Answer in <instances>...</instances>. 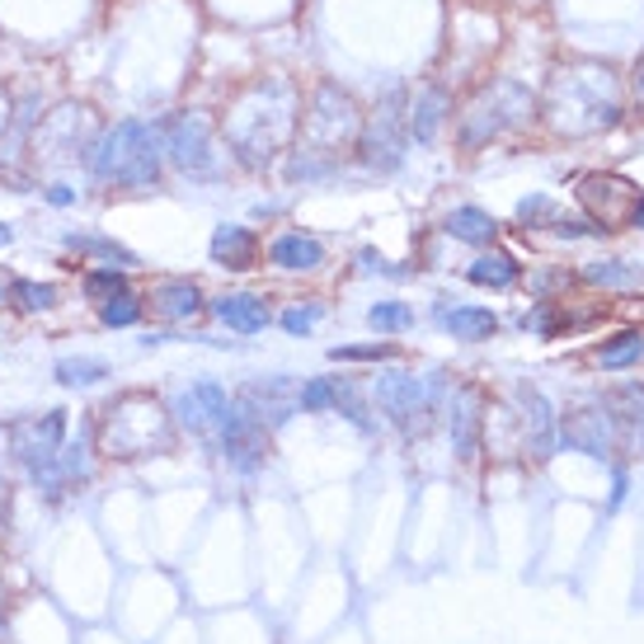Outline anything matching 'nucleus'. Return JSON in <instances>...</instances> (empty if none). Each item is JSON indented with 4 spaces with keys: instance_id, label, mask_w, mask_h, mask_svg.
Here are the masks:
<instances>
[{
    "instance_id": "nucleus-16",
    "label": "nucleus",
    "mask_w": 644,
    "mask_h": 644,
    "mask_svg": "<svg viewBox=\"0 0 644 644\" xmlns=\"http://www.w3.org/2000/svg\"><path fill=\"white\" fill-rule=\"evenodd\" d=\"M235 405H245V410L273 433L296 414V390L288 376H269V382H249L241 396H235Z\"/></svg>"
},
{
    "instance_id": "nucleus-24",
    "label": "nucleus",
    "mask_w": 644,
    "mask_h": 644,
    "mask_svg": "<svg viewBox=\"0 0 644 644\" xmlns=\"http://www.w3.org/2000/svg\"><path fill=\"white\" fill-rule=\"evenodd\" d=\"M447 118V90L443 85H429L414 99V108H410V141H433V132H437V122Z\"/></svg>"
},
{
    "instance_id": "nucleus-17",
    "label": "nucleus",
    "mask_w": 644,
    "mask_h": 644,
    "mask_svg": "<svg viewBox=\"0 0 644 644\" xmlns=\"http://www.w3.org/2000/svg\"><path fill=\"white\" fill-rule=\"evenodd\" d=\"M484 400L476 386H457L452 390V410H447V429H452V452L461 461H470L480 452V429H484Z\"/></svg>"
},
{
    "instance_id": "nucleus-28",
    "label": "nucleus",
    "mask_w": 644,
    "mask_h": 644,
    "mask_svg": "<svg viewBox=\"0 0 644 644\" xmlns=\"http://www.w3.org/2000/svg\"><path fill=\"white\" fill-rule=\"evenodd\" d=\"M640 358H644V335H640V329H625V335H617L611 343H602V349H598V363L607 372L631 367V363H640Z\"/></svg>"
},
{
    "instance_id": "nucleus-30",
    "label": "nucleus",
    "mask_w": 644,
    "mask_h": 644,
    "mask_svg": "<svg viewBox=\"0 0 644 644\" xmlns=\"http://www.w3.org/2000/svg\"><path fill=\"white\" fill-rule=\"evenodd\" d=\"M108 376V363L104 358H61L57 363V382L61 386H94Z\"/></svg>"
},
{
    "instance_id": "nucleus-32",
    "label": "nucleus",
    "mask_w": 644,
    "mask_h": 644,
    "mask_svg": "<svg viewBox=\"0 0 644 644\" xmlns=\"http://www.w3.org/2000/svg\"><path fill=\"white\" fill-rule=\"evenodd\" d=\"M335 386H339V376H316V382H306L296 390V410H306V414L335 410Z\"/></svg>"
},
{
    "instance_id": "nucleus-2",
    "label": "nucleus",
    "mask_w": 644,
    "mask_h": 644,
    "mask_svg": "<svg viewBox=\"0 0 644 644\" xmlns=\"http://www.w3.org/2000/svg\"><path fill=\"white\" fill-rule=\"evenodd\" d=\"M546 122L564 137H588V132H607L621 122V85L607 67L593 61H574L560 67L546 85V104H541Z\"/></svg>"
},
{
    "instance_id": "nucleus-9",
    "label": "nucleus",
    "mask_w": 644,
    "mask_h": 644,
    "mask_svg": "<svg viewBox=\"0 0 644 644\" xmlns=\"http://www.w3.org/2000/svg\"><path fill=\"white\" fill-rule=\"evenodd\" d=\"M358 161L376 175H390V169L405 165V151H410V104H405V90L390 85L376 108L363 118V132H358Z\"/></svg>"
},
{
    "instance_id": "nucleus-34",
    "label": "nucleus",
    "mask_w": 644,
    "mask_h": 644,
    "mask_svg": "<svg viewBox=\"0 0 644 644\" xmlns=\"http://www.w3.org/2000/svg\"><path fill=\"white\" fill-rule=\"evenodd\" d=\"M367 325L382 329V335H400V329L414 325V311L405 306V302H376V306L367 311Z\"/></svg>"
},
{
    "instance_id": "nucleus-13",
    "label": "nucleus",
    "mask_w": 644,
    "mask_h": 644,
    "mask_svg": "<svg viewBox=\"0 0 644 644\" xmlns=\"http://www.w3.org/2000/svg\"><path fill=\"white\" fill-rule=\"evenodd\" d=\"M517 405H523V437H527V452L537 461H551L555 447H560V414L555 405L541 396L537 386H517Z\"/></svg>"
},
{
    "instance_id": "nucleus-1",
    "label": "nucleus",
    "mask_w": 644,
    "mask_h": 644,
    "mask_svg": "<svg viewBox=\"0 0 644 644\" xmlns=\"http://www.w3.org/2000/svg\"><path fill=\"white\" fill-rule=\"evenodd\" d=\"M302 128L296 114V90L288 81H259L231 104L222 122V137L231 147V161L245 169H269L273 155L288 147L292 132Z\"/></svg>"
},
{
    "instance_id": "nucleus-6",
    "label": "nucleus",
    "mask_w": 644,
    "mask_h": 644,
    "mask_svg": "<svg viewBox=\"0 0 644 644\" xmlns=\"http://www.w3.org/2000/svg\"><path fill=\"white\" fill-rule=\"evenodd\" d=\"M61 443H67V410H47V414H28V419L5 423L10 457L28 470V480L38 484V494L47 504H61V499H67L61 476H57Z\"/></svg>"
},
{
    "instance_id": "nucleus-46",
    "label": "nucleus",
    "mask_w": 644,
    "mask_h": 644,
    "mask_svg": "<svg viewBox=\"0 0 644 644\" xmlns=\"http://www.w3.org/2000/svg\"><path fill=\"white\" fill-rule=\"evenodd\" d=\"M10 241H14V231H10V226H0V245H10Z\"/></svg>"
},
{
    "instance_id": "nucleus-8",
    "label": "nucleus",
    "mask_w": 644,
    "mask_h": 644,
    "mask_svg": "<svg viewBox=\"0 0 644 644\" xmlns=\"http://www.w3.org/2000/svg\"><path fill=\"white\" fill-rule=\"evenodd\" d=\"M161 128V151L165 161L179 169L184 179H222L226 175V151L222 141H216V128L208 122V114H198V108H179V114H169L155 122Z\"/></svg>"
},
{
    "instance_id": "nucleus-43",
    "label": "nucleus",
    "mask_w": 644,
    "mask_h": 644,
    "mask_svg": "<svg viewBox=\"0 0 644 644\" xmlns=\"http://www.w3.org/2000/svg\"><path fill=\"white\" fill-rule=\"evenodd\" d=\"M5 128H10V94L0 90V137H5Z\"/></svg>"
},
{
    "instance_id": "nucleus-40",
    "label": "nucleus",
    "mask_w": 644,
    "mask_h": 644,
    "mask_svg": "<svg viewBox=\"0 0 644 644\" xmlns=\"http://www.w3.org/2000/svg\"><path fill=\"white\" fill-rule=\"evenodd\" d=\"M517 216L531 226V222H541V216H551V198H527V202H517Z\"/></svg>"
},
{
    "instance_id": "nucleus-29",
    "label": "nucleus",
    "mask_w": 644,
    "mask_h": 644,
    "mask_svg": "<svg viewBox=\"0 0 644 644\" xmlns=\"http://www.w3.org/2000/svg\"><path fill=\"white\" fill-rule=\"evenodd\" d=\"M81 288L90 302H108V296L128 292V269H114V264H99V269H85Z\"/></svg>"
},
{
    "instance_id": "nucleus-10",
    "label": "nucleus",
    "mask_w": 644,
    "mask_h": 644,
    "mask_svg": "<svg viewBox=\"0 0 644 644\" xmlns=\"http://www.w3.org/2000/svg\"><path fill=\"white\" fill-rule=\"evenodd\" d=\"M372 400L386 414V423H396L405 437H423L433 429L437 405H443V382H429V376L414 372H386L376 376Z\"/></svg>"
},
{
    "instance_id": "nucleus-39",
    "label": "nucleus",
    "mask_w": 644,
    "mask_h": 644,
    "mask_svg": "<svg viewBox=\"0 0 644 644\" xmlns=\"http://www.w3.org/2000/svg\"><path fill=\"white\" fill-rule=\"evenodd\" d=\"M320 320V306H292V311H282V329L288 335H311Z\"/></svg>"
},
{
    "instance_id": "nucleus-4",
    "label": "nucleus",
    "mask_w": 644,
    "mask_h": 644,
    "mask_svg": "<svg viewBox=\"0 0 644 644\" xmlns=\"http://www.w3.org/2000/svg\"><path fill=\"white\" fill-rule=\"evenodd\" d=\"M85 169L108 188H122V194H147V188H161L165 175V151H161V128L155 122H137L122 118L114 128H104L90 141Z\"/></svg>"
},
{
    "instance_id": "nucleus-37",
    "label": "nucleus",
    "mask_w": 644,
    "mask_h": 644,
    "mask_svg": "<svg viewBox=\"0 0 644 644\" xmlns=\"http://www.w3.org/2000/svg\"><path fill=\"white\" fill-rule=\"evenodd\" d=\"M335 363H386V358H396L390 343H349V349H329Z\"/></svg>"
},
{
    "instance_id": "nucleus-44",
    "label": "nucleus",
    "mask_w": 644,
    "mask_h": 644,
    "mask_svg": "<svg viewBox=\"0 0 644 644\" xmlns=\"http://www.w3.org/2000/svg\"><path fill=\"white\" fill-rule=\"evenodd\" d=\"M635 90L644 94V57H640V67H635Z\"/></svg>"
},
{
    "instance_id": "nucleus-19",
    "label": "nucleus",
    "mask_w": 644,
    "mask_h": 644,
    "mask_svg": "<svg viewBox=\"0 0 644 644\" xmlns=\"http://www.w3.org/2000/svg\"><path fill=\"white\" fill-rule=\"evenodd\" d=\"M208 311L216 320H222L226 329H235V335H259L264 325H269V302L255 292H226V296H212Z\"/></svg>"
},
{
    "instance_id": "nucleus-33",
    "label": "nucleus",
    "mask_w": 644,
    "mask_h": 644,
    "mask_svg": "<svg viewBox=\"0 0 644 644\" xmlns=\"http://www.w3.org/2000/svg\"><path fill=\"white\" fill-rule=\"evenodd\" d=\"M10 296L20 302V311H52L57 306V288L52 282H28V278H20V282H10Z\"/></svg>"
},
{
    "instance_id": "nucleus-42",
    "label": "nucleus",
    "mask_w": 644,
    "mask_h": 644,
    "mask_svg": "<svg viewBox=\"0 0 644 644\" xmlns=\"http://www.w3.org/2000/svg\"><path fill=\"white\" fill-rule=\"evenodd\" d=\"M625 499V470H617V476H611V508H617Z\"/></svg>"
},
{
    "instance_id": "nucleus-3",
    "label": "nucleus",
    "mask_w": 644,
    "mask_h": 644,
    "mask_svg": "<svg viewBox=\"0 0 644 644\" xmlns=\"http://www.w3.org/2000/svg\"><path fill=\"white\" fill-rule=\"evenodd\" d=\"M296 151L288 165V179H325L335 175L339 161L358 147V132H363V114H358L353 94L339 85H320L316 99L306 108V122L296 128Z\"/></svg>"
},
{
    "instance_id": "nucleus-21",
    "label": "nucleus",
    "mask_w": 644,
    "mask_h": 644,
    "mask_svg": "<svg viewBox=\"0 0 644 644\" xmlns=\"http://www.w3.org/2000/svg\"><path fill=\"white\" fill-rule=\"evenodd\" d=\"M269 264L273 269H288V273H311V269H320L325 264V245L316 241V235H306V231H288V235H278V241L269 245Z\"/></svg>"
},
{
    "instance_id": "nucleus-18",
    "label": "nucleus",
    "mask_w": 644,
    "mask_h": 644,
    "mask_svg": "<svg viewBox=\"0 0 644 644\" xmlns=\"http://www.w3.org/2000/svg\"><path fill=\"white\" fill-rule=\"evenodd\" d=\"M147 302H151V316H161L169 325H179V320H194L202 306V288L194 278H155L151 282V292H147Z\"/></svg>"
},
{
    "instance_id": "nucleus-22",
    "label": "nucleus",
    "mask_w": 644,
    "mask_h": 644,
    "mask_svg": "<svg viewBox=\"0 0 644 644\" xmlns=\"http://www.w3.org/2000/svg\"><path fill=\"white\" fill-rule=\"evenodd\" d=\"M607 414L617 423V437H625L644 457V386H621L607 396Z\"/></svg>"
},
{
    "instance_id": "nucleus-41",
    "label": "nucleus",
    "mask_w": 644,
    "mask_h": 644,
    "mask_svg": "<svg viewBox=\"0 0 644 644\" xmlns=\"http://www.w3.org/2000/svg\"><path fill=\"white\" fill-rule=\"evenodd\" d=\"M47 202H52V208H71V202H75V188L52 184V188H47Z\"/></svg>"
},
{
    "instance_id": "nucleus-23",
    "label": "nucleus",
    "mask_w": 644,
    "mask_h": 644,
    "mask_svg": "<svg viewBox=\"0 0 644 644\" xmlns=\"http://www.w3.org/2000/svg\"><path fill=\"white\" fill-rule=\"evenodd\" d=\"M447 235L452 241H466V245H490L499 235V222L484 208H452L447 212Z\"/></svg>"
},
{
    "instance_id": "nucleus-36",
    "label": "nucleus",
    "mask_w": 644,
    "mask_h": 644,
    "mask_svg": "<svg viewBox=\"0 0 644 644\" xmlns=\"http://www.w3.org/2000/svg\"><path fill=\"white\" fill-rule=\"evenodd\" d=\"M335 410H339L343 419H349V423H358L363 433H372V429H376L372 414H367V405H363V396H358V390H353L349 382H339V386H335Z\"/></svg>"
},
{
    "instance_id": "nucleus-11",
    "label": "nucleus",
    "mask_w": 644,
    "mask_h": 644,
    "mask_svg": "<svg viewBox=\"0 0 644 644\" xmlns=\"http://www.w3.org/2000/svg\"><path fill=\"white\" fill-rule=\"evenodd\" d=\"M574 194H578V202L588 208L593 226H602V231L635 226V208L644 202L640 188H635L631 179H621V175H584Z\"/></svg>"
},
{
    "instance_id": "nucleus-35",
    "label": "nucleus",
    "mask_w": 644,
    "mask_h": 644,
    "mask_svg": "<svg viewBox=\"0 0 644 644\" xmlns=\"http://www.w3.org/2000/svg\"><path fill=\"white\" fill-rule=\"evenodd\" d=\"M584 278L598 282V288H635V282H640V273L625 269L621 259H598V264H588Z\"/></svg>"
},
{
    "instance_id": "nucleus-45",
    "label": "nucleus",
    "mask_w": 644,
    "mask_h": 644,
    "mask_svg": "<svg viewBox=\"0 0 644 644\" xmlns=\"http://www.w3.org/2000/svg\"><path fill=\"white\" fill-rule=\"evenodd\" d=\"M0 635H5V593H0Z\"/></svg>"
},
{
    "instance_id": "nucleus-31",
    "label": "nucleus",
    "mask_w": 644,
    "mask_h": 644,
    "mask_svg": "<svg viewBox=\"0 0 644 644\" xmlns=\"http://www.w3.org/2000/svg\"><path fill=\"white\" fill-rule=\"evenodd\" d=\"M141 316H147V302H137L132 292H118V296H108V302H99V320L108 329H128L137 325Z\"/></svg>"
},
{
    "instance_id": "nucleus-47",
    "label": "nucleus",
    "mask_w": 644,
    "mask_h": 644,
    "mask_svg": "<svg viewBox=\"0 0 644 644\" xmlns=\"http://www.w3.org/2000/svg\"><path fill=\"white\" fill-rule=\"evenodd\" d=\"M635 226H644V202H640V208H635Z\"/></svg>"
},
{
    "instance_id": "nucleus-7",
    "label": "nucleus",
    "mask_w": 644,
    "mask_h": 644,
    "mask_svg": "<svg viewBox=\"0 0 644 644\" xmlns=\"http://www.w3.org/2000/svg\"><path fill=\"white\" fill-rule=\"evenodd\" d=\"M531 114H537V99H531L527 85H517V81H490V85L476 94V99L461 108V118H457L461 151H480V147H490V141H499V137L527 128Z\"/></svg>"
},
{
    "instance_id": "nucleus-5",
    "label": "nucleus",
    "mask_w": 644,
    "mask_h": 644,
    "mask_svg": "<svg viewBox=\"0 0 644 644\" xmlns=\"http://www.w3.org/2000/svg\"><path fill=\"white\" fill-rule=\"evenodd\" d=\"M169 443H175L169 410L147 390H122L94 419V447L114 461L155 457V452H169Z\"/></svg>"
},
{
    "instance_id": "nucleus-38",
    "label": "nucleus",
    "mask_w": 644,
    "mask_h": 644,
    "mask_svg": "<svg viewBox=\"0 0 644 644\" xmlns=\"http://www.w3.org/2000/svg\"><path fill=\"white\" fill-rule=\"evenodd\" d=\"M555 325H560V306L555 302H537L523 316V329H531V335H555Z\"/></svg>"
},
{
    "instance_id": "nucleus-48",
    "label": "nucleus",
    "mask_w": 644,
    "mask_h": 644,
    "mask_svg": "<svg viewBox=\"0 0 644 644\" xmlns=\"http://www.w3.org/2000/svg\"><path fill=\"white\" fill-rule=\"evenodd\" d=\"M5 296H10V288H5V282H0V302H5Z\"/></svg>"
},
{
    "instance_id": "nucleus-15",
    "label": "nucleus",
    "mask_w": 644,
    "mask_h": 644,
    "mask_svg": "<svg viewBox=\"0 0 644 644\" xmlns=\"http://www.w3.org/2000/svg\"><path fill=\"white\" fill-rule=\"evenodd\" d=\"M235 396H226L216 382H194L188 390H179L175 400V419L184 423L188 433H208V429H222L226 414H231Z\"/></svg>"
},
{
    "instance_id": "nucleus-20",
    "label": "nucleus",
    "mask_w": 644,
    "mask_h": 644,
    "mask_svg": "<svg viewBox=\"0 0 644 644\" xmlns=\"http://www.w3.org/2000/svg\"><path fill=\"white\" fill-rule=\"evenodd\" d=\"M208 249H212V264H222L231 273H245L259 259V235L249 226H216Z\"/></svg>"
},
{
    "instance_id": "nucleus-12",
    "label": "nucleus",
    "mask_w": 644,
    "mask_h": 644,
    "mask_svg": "<svg viewBox=\"0 0 644 644\" xmlns=\"http://www.w3.org/2000/svg\"><path fill=\"white\" fill-rule=\"evenodd\" d=\"M216 452H222V461L231 470H241V476H255L269 457V429L245 410V405H231L226 423L216 429Z\"/></svg>"
},
{
    "instance_id": "nucleus-14",
    "label": "nucleus",
    "mask_w": 644,
    "mask_h": 644,
    "mask_svg": "<svg viewBox=\"0 0 644 644\" xmlns=\"http://www.w3.org/2000/svg\"><path fill=\"white\" fill-rule=\"evenodd\" d=\"M560 437H564V447H574V452H588V457H598L607 461L611 452H617V423H611L607 414V405L602 410H570L560 423Z\"/></svg>"
},
{
    "instance_id": "nucleus-27",
    "label": "nucleus",
    "mask_w": 644,
    "mask_h": 644,
    "mask_svg": "<svg viewBox=\"0 0 644 644\" xmlns=\"http://www.w3.org/2000/svg\"><path fill=\"white\" fill-rule=\"evenodd\" d=\"M67 249H75V255H94V259L114 264V269H132L137 264L132 249H122L118 241H104V235H67Z\"/></svg>"
},
{
    "instance_id": "nucleus-25",
    "label": "nucleus",
    "mask_w": 644,
    "mask_h": 644,
    "mask_svg": "<svg viewBox=\"0 0 644 644\" xmlns=\"http://www.w3.org/2000/svg\"><path fill=\"white\" fill-rule=\"evenodd\" d=\"M517 273H523V269H517V259L504 255V249H490V255H480L466 269V278L476 282V288H513Z\"/></svg>"
},
{
    "instance_id": "nucleus-26",
    "label": "nucleus",
    "mask_w": 644,
    "mask_h": 644,
    "mask_svg": "<svg viewBox=\"0 0 644 644\" xmlns=\"http://www.w3.org/2000/svg\"><path fill=\"white\" fill-rule=\"evenodd\" d=\"M443 325L452 329L457 339H490L494 329H499V316L494 311H484V306H452V311H443Z\"/></svg>"
}]
</instances>
